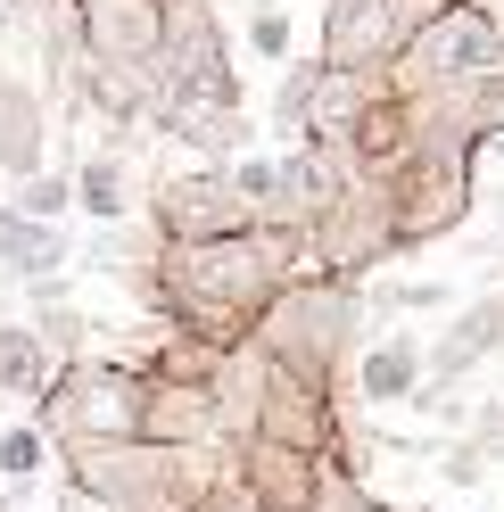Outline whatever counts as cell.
<instances>
[{
	"label": "cell",
	"mask_w": 504,
	"mask_h": 512,
	"mask_svg": "<svg viewBox=\"0 0 504 512\" xmlns=\"http://www.w3.org/2000/svg\"><path fill=\"white\" fill-rule=\"evenodd\" d=\"M281 281V240L273 232H224V240H191L174 248V314L191 331H232L265 306V290Z\"/></svg>",
	"instance_id": "1"
},
{
	"label": "cell",
	"mask_w": 504,
	"mask_h": 512,
	"mask_svg": "<svg viewBox=\"0 0 504 512\" xmlns=\"http://www.w3.org/2000/svg\"><path fill=\"white\" fill-rule=\"evenodd\" d=\"M496 50H504L496 17L480 9V0H455V9L422 17L414 34L389 50V67H397V100H422V91H455V83H471Z\"/></svg>",
	"instance_id": "2"
},
{
	"label": "cell",
	"mask_w": 504,
	"mask_h": 512,
	"mask_svg": "<svg viewBox=\"0 0 504 512\" xmlns=\"http://www.w3.org/2000/svg\"><path fill=\"white\" fill-rule=\"evenodd\" d=\"M141 405H149V380L124 364H67L42 380V430H58L67 446L141 438Z\"/></svg>",
	"instance_id": "3"
},
{
	"label": "cell",
	"mask_w": 504,
	"mask_h": 512,
	"mask_svg": "<svg viewBox=\"0 0 504 512\" xmlns=\"http://www.w3.org/2000/svg\"><path fill=\"white\" fill-rule=\"evenodd\" d=\"M463 207H471V141H430L414 166H405L397 215H389V248H414V240L455 232Z\"/></svg>",
	"instance_id": "4"
},
{
	"label": "cell",
	"mask_w": 504,
	"mask_h": 512,
	"mask_svg": "<svg viewBox=\"0 0 504 512\" xmlns=\"http://www.w3.org/2000/svg\"><path fill=\"white\" fill-rule=\"evenodd\" d=\"M83 9V42L100 67H124V75H141L166 58L174 42V25H166V0H75Z\"/></svg>",
	"instance_id": "5"
},
{
	"label": "cell",
	"mask_w": 504,
	"mask_h": 512,
	"mask_svg": "<svg viewBox=\"0 0 504 512\" xmlns=\"http://www.w3.org/2000/svg\"><path fill=\"white\" fill-rule=\"evenodd\" d=\"M149 215H157V232H166V248L224 240V232H248V223H257V215L232 199L224 174H182V182H166V190L149 199Z\"/></svg>",
	"instance_id": "6"
},
{
	"label": "cell",
	"mask_w": 504,
	"mask_h": 512,
	"mask_svg": "<svg viewBox=\"0 0 504 512\" xmlns=\"http://www.w3.org/2000/svg\"><path fill=\"white\" fill-rule=\"evenodd\" d=\"M240 488L257 496L265 512H314V504H323V463H314L306 446H273V438H257V446H248Z\"/></svg>",
	"instance_id": "7"
},
{
	"label": "cell",
	"mask_w": 504,
	"mask_h": 512,
	"mask_svg": "<svg viewBox=\"0 0 504 512\" xmlns=\"http://www.w3.org/2000/svg\"><path fill=\"white\" fill-rule=\"evenodd\" d=\"M257 438L323 455V438H331L323 389H314V380H298V372H281V364H265V413H257Z\"/></svg>",
	"instance_id": "8"
},
{
	"label": "cell",
	"mask_w": 504,
	"mask_h": 512,
	"mask_svg": "<svg viewBox=\"0 0 504 512\" xmlns=\"http://www.w3.org/2000/svg\"><path fill=\"white\" fill-rule=\"evenodd\" d=\"M58 265H67V232H58L50 215L0 207V273H9V281H50Z\"/></svg>",
	"instance_id": "9"
},
{
	"label": "cell",
	"mask_w": 504,
	"mask_h": 512,
	"mask_svg": "<svg viewBox=\"0 0 504 512\" xmlns=\"http://www.w3.org/2000/svg\"><path fill=\"white\" fill-rule=\"evenodd\" d=\"M356 389H364L372 405L414 397V389H422V347H414V339H381V347H372V356L356 364Z\"/></svg>",
	"instance_id": "10"
},
{
	"label": "cell",
	"mask_w": 504,
	"mask_h": 512,
	"mask_svg": "<svg viewBox=\"0 0 504 512\" xmlns=\"http://www.w3.org/2000/svg\"><path fill=\"white\" fill-rule=\"evenodd\" d=\"M0 166L9 174H42V116L25 91H0Z\"/></svg>",
	"instance_id": "11"
},
{
	"label": "cell",
	"mask_w": 504,
	"mask_h": 512,
	"mask_svg": "<svg viewBox=\"0 0 504 512\" xmlns=\"http://www.w3.org/2000/svg\"><path fill=\"white\" fill-rule=\"evenodd\" d=\"M42 380H50L42 339L17 331V323H0V389H9V397H42Z\"/></svg>",
	"instance_id": "12"
},
{
	"label": "cell",
	"mask_w": 504,
	"mask_h": 512,
	"mask_svg": "<svg viewBox=\"0 0 504 512\" xmlns=\"http://www.w3.org/2000/svg\"><path fill=\"white\" fill-rule=\"evenodd\" d=\"M75 199H83V215L116 223L124 215V157H91V166L75 174Z\"/></svg>",
	"instance_id": "13"
},
{
	"label": "cell",
	"mask_w": 504,
	"mask_h": 512,
	"mask_svg": "<svg viewBox=\"0 0 504 512\" xmlns=\"http://www.w3.org/2000/svg\"><path fill=\"white\" fill-rule=\"evenodd\" d=\"M471 133H504V50L471 75Z\"/></svg>",
	"instance_id": "14"
},
{
	"label": "cell",
	"mask_w": 504,
	"mask_h": 512,
	"mask_svg": "<svg viewBox=\"0 0 504 512\" xmlns=\"http://www.w3.org/2000/svg\"><path fill=\"white\" fill-rule=\"evenodd\" d=\"M224 182H232V199H240L248 215H257V207H281V166H273V157H248V166H232Z\"/></svg>",
	"instance_id": "15"
},
{
	"label": "cell",
	"mask_w": 504,
	"mask_h": 512,
	"mask_svg": "<svg viewBox=\"0 0 504 512\" xmlns=\"http://www.w3.org/2000/svg\"><path fill=\"white\" fill-rule=\"evenodd\" d=\"M0 479L9 488H34L42 479V430H0Z\"/></svg>",
	"instance_id": "16"
},
{
	"label": "cell",
	"mask_w": 504,
	"mask_h": 512,
	"mask_svg": "<svg viewBox=\"0 0 504 512\" xmlns=\"http://www.w3.org/2000/svg\"><path fill=\"white\" fill-rule=\"evenodd\" d=\"M17 182H25V207L17 215H58L75 199V182H58V174H17Z\"/></svg>",
	"instance_id": "17"
},
{
	"label": "cell",
	"mask_w": 504,
	"mask_h": 512,
	"mask_svg": "<svg viewBox=\"0 0 504 512\" xmlns=\"http://www.w3.org/2000/svg\"><path fill=\"white\" fill-rule=\"evenodd\" d=\"M257 50H265V58H290V17H281V9L257 17Z\"/></svg>",
	"instance_id": "18"
},
{
	"label": "cell",
	"mask_w": 504,
	"mask_h": 512,
	"mask_svg": "<svg viewBox=\"0 0 504 512\" xmlns=\"http://www.w3.org/2000/svg\"><path fill=\"white\" fill-rule=\"evenodd\" d=\"M306 83H314V67H290V75H281V124H298V108H306Z\"/></svg>",
	"instance_id": "19"
},
{
	"label": "cell",
	"mask_w": 504,
	"mask_h": 512,
	"mask_svg": "<svg viewBox=\"0 0 504 512\" xmlns=\"http://www.w3.org/2000/svg\"><path fill=\"white\" fill-rule=\"evenodd\" d=\"M199 512H265V504H257V496H248L240 479H232V488H207V496H199Z\"/></svg>",
	"instance_id": "20"
},
{
	"label": "cell",
	"mask_w": 504,
	"mask_h": 512,
	"mask_svg": "<svg viewBox=\"0 0 504 512\" xmlns=\"http://www.w3.org/2000/svg\"><path fill=\"white\" fill-rule=\"evenodd\" d=\"M348 512H381V504H364V496H356V504H348Z\"/></svg>",
	"instance_id": "21"
}]
</instances>
